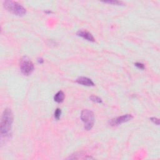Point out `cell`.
I'll return each instance as SVG.
<instances>
[{
	"label": "cell",
	"instance_id": "1",
	"mask_svg": "<svg viewBox=\"0 0 160 160\" xmlns=\"http://www.w3.org/2000/svg\"><path fill=\"white\" fill-rule=\"evenodd\" d=\"M13 122V115L9 109H5L2 115L1 121V135L2 136H8L12 130Z\"/></svg>",
	"mask_w": 160,
	"mask_h": 160
},
{
	"label": "cell",
	"instance_id": "6",
	"mask_svg": "<svg viewBox=\"0 0 160 160\" xmlns=\"http://www.w3.org/2000/svg\"><path fill=\"white\" fill-rule=\"evenodd\" d=\"M77 35L79 37L83 38V39L87 40V41H88V42H95V39L93 36L87 31H84V30H79V31H78L77 32Z\"/></svg>",
	"mask_w": 160,
	"mask_h": 160
},
{
	"label": "cell",
	"instance_id": "14",
	"mask_svg": "<svg viewBox=\"0 0 160 160\" xmlns=\"http://www.w3.org/2000/svg\"><path fill=\"white\" fill-rule=\"evenodd\" d=\"M38 62L39 63H43V62H44V61H43V59L42 58H39L38 59Z\"/></svg>",
	"mask_w": 160,
	"mask_h": 160
},
{
	"label": "cell",
	"instance_id": "8",
	"mask_svg": "<svg viewBox=\"0 0 160 160\" xmlns=\"http://www.w3.org/2000/svg\"><path fill=\"white\" fill-rule=\"evenodd\" d=\"M65 98V93L62 91H59L55 95L54 100L56 103H61L64 101Z\"/></svg>",
	"mask_w": 160,
	"mask_h": 160
},
{
	"label": "cell",
	"instance_id": "11",
	"mask_svg": "<svg viewBox=\"0 0 160 160\" xmlns=\"http://www.w3.org/2000/svg\"><path fill=\"white\" fill-rule=\"evenodd\" d=\"M61 115H62V110L61 109L59 108H57L55 112V114H54V116H55V118L57 120H58L60 118V116H61Z\"/></svg>",
	"mask_w": 160,
	"mask_h": 160
},
{
	"label": "cell",
	"instance_id": "5",
	"mask_svg": "<svg viewBox=\"0 0 160 160\" xmlns=\"http://www.w3.org/2000/svg\"><path fill=\"white\" fill-rule=\"evenodd\" d=\"M133 118V117L132 115H129V114L124 115L123 116H118L117 118H115L114 119H111L109 122V123L110 125L112 126H118V125H119L122 123L128 122L130 121V120H132Z\"/></svg>",
	"mask_w": 160,
	"mask_h": 160
},
{
	"label": "cell",
	"instance_id": "7",
	"mask_svg": "<svg viewBox=\"0 0 160 160\" xmlns=\"http://www.w3.org/2000/svg\"><path fill=\"white\" fill-rule=\"evenodd\" d=\"M76 83L79 85H82L86 86H94L95 83L91 79H89L86 77L82 76L79 77L76 79Z\"/></svg>",
	"mask_w": 160,
	"mask_h": 160
},
{
	"label": "cell",
	"instance_id": "9",
	"mask_svg": "<svg viewBox=\"0 0 160 160\" xmlns=\"http://www.w3.org/2000/svg\"><path fill=\"white\" fill-rule=\"evenodd\" d=\"M89 99L92 100V102H95V103H102L103 102L102 99L100 98L98 96H96L95 95H92L91 96L89 97Z\"/></svg>",
	"mask_w": 160,
	"mask_h": 160
},
{
	"label": "cell",
	"instance_id": "10",
	"mask_svg": "<svg viewBox=\"0 0 160 160\" xmlns=\"http://www.w3.org/2000/svg\"><path fill=\"white\" fill-rule=\"evenodd\" d=\"M105 3H108V4H111V5H123V3L122 2H119V1H115V0H108V1H105L103 2Z\"/></svg>",
	"mask_w": 160,
	"mask_h": 160
},
{
	"label": "cell",
	"instance_id": "4",
	"mask_svg": "<svg viewBox=\"0 0 160 160\" xmlns=\"http://www.w3.org/2000/svg\"><path fill=\"white\" fill-rule=\"evenodd\" d=\"M34 65L28 57L24 56L20 61V69L21 72L25 76L31 75L34 70Z\"/></svg>",
	"mask_w": 160,
	"mask_h": 160
},
{
	"label": "cell",
	"instance_id": "12",
	"mask_svg": "<svg viewBox=\"0 0 160 160\" xmlns=\"http://www.w3.org/2000/svg\"><path fill=\"white\" fill-rule=\"evenodd\" d=\"M135 66H136L138 68L140 69H145V66L144 65V64L141 63H136L135 64Z\"/></svg>",
	"mask_w": 160,
	"mask_h": 160
},
{
	"label": "cell",
	"instance_id": "13",
	"mask_svg": "<svg viewBox=\"0 0 160 160\" xmlns=\"http://www.w3.org/2000/svg\"><path fill=\"white\" fill-rule=\"evenodd\" d=\"M150 119H151V121L152 122H153L155 124H156L157 125H159V119H158L156 118H150Z\"/></svg>",
	"mask_w": 160,
	"mask_h": 160
},
{
	"label": "cell",
	"instance_id": "3",
	"mask_svg": "<svg viewBox=\"0 0 160 160\" xmlns=\"http://www.w3.org/2000/svg\"><path fill=\"white\" fill-rule=\"evenodd\" d=\"M81 119L84 123V128L87 131L91 130L95 124V115L89 109H83L81 113Z\"/></svg>",
	"mask_w": 160,
	"mask_h": 160
},
{
	"label": "cell",
	"instance_id": "2",
	"mask_svg": "<svg viewBox=\"0 0 160 160\" xmlns=\"http://www.w3.org/2000/svg\"><path fill=\"white\" fill-rule=\"evenodd\" d=\"M3 6L7 11L18 16H23L26 13V9L22 5L13 1H5Z\"/></svg>",
	"mask_w": 160,
	"mask_h": 160
}]
</instances>
